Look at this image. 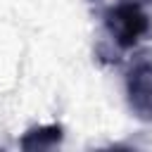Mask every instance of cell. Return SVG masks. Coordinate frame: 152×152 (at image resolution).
<instances>
[{
	"label": "cell",
	"mask_w": 152,
	"mask_h": 152,
	"mask_svg": "<svg viewBox=\"0 0 152 152\" xmlns=\"http://www.w3.org/2000/svg\"><path fill=\"white\" fill-rule=\"evenodd\" d=\"M152 0H116L102 12V21L116 48L133 50L138 43L152 36V14L147 12Z\"/></svg>",
	"instance_id": "6da1fadb"
},
{
	"label": "cell",
	"mask_w": 152,
	"mask_h": 152,
	"mask_svg": "<svg viewBox=\"0 0 152 152\" xmlns=\"http://www.w3.org/2000/svg\"><path fill=\"white\" fill-rule=\"evenodd\" d=\"M126 100L135 119L152 124V64L140 62L126 76Z\"/></svg>",
	"instance_id": "7a4b0ae2"
},
{
	"label": "cell",
	"mask_w": 152,
	"mask_h": 152,
	"mask_svg": "<svg viewBox=\"0 0 152 152\" xmlns=\"http://www.w3.org/2000/svg\"><path fill=\"white\" fill-rule=\"evenodd\" d=\"M64 138V131L59 124H45V126H33L28 128L21 140H19V147L21 150H52L62 142Z\"/></svg>",
	"instance_id": "3957f363"
}]
</instances>
